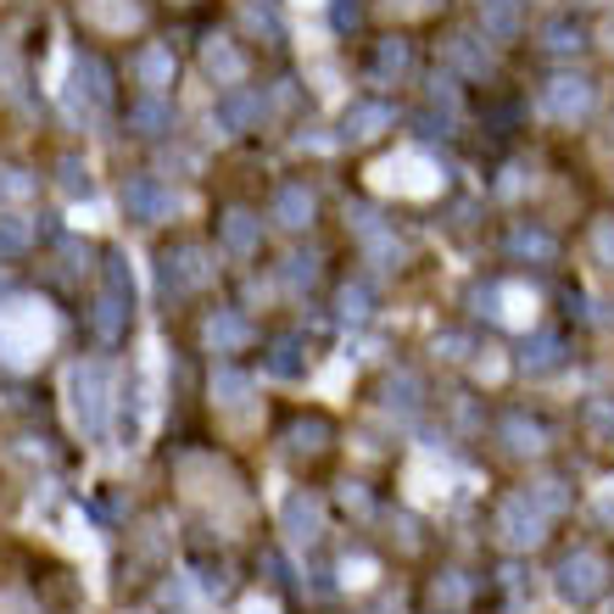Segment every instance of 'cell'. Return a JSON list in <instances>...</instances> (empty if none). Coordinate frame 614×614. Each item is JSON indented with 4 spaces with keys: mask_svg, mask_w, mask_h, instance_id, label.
I'll list each match as a JSON object with an SVG mask.
<instances>
[{
    "mask_svg": "<svg viewBox=\"0 0 614 614\" xmlns=\"http://www.w3.org/2000/svg\"><path fill=\"white\" fill-rule=\"evenodd\" d=\"M67 391H73V419L84 424V435H107V419H112V375H107V364H78L67 375Z\"/></svg>",
    "mask_w": 614,
    "mask_h": 614,
    "instance_id": "obj_1",
    "label": "cell"
},
{
    "mask_svg": "<svg viewBox=\"0 0 614 614\" xmlns=\"http://www.w3.org/2000/svg\"><path fill=\"white\" fill-rule=\"evenodd\" d=\"M51 341V313L29 308V302H12L0 313V358L7 364H34Z\"/></svg>",
    "mask_w": 614,
    "mask_h": 614,
    "instance_id": "obj_2",
    "label": "cell"
},
{
    "mask_svg": "<svg viewBox=\"0 0 614 614\" xmlns=\"http://www.w3.org/2000/svg\"><path fill=\"white\" fill-rule=\"evenodd\" d=\"M492 531H497V542L503 548H514V553H531L542 537H548V514L525 497V492H508L497 508H492Z\"/></svg>",
    "mask_w": 614,
    "mask_h": 614,
    "instance_id": "obj_3",
    "label": "cell"
},
{
    "mask_svg": "<svg viewBox=\"0 0 614 614\" xmlns=\"http://www.w3.org/2000/svg\"><path fill=\"white\" fill-rule=\"evenodd\" d=\"M553 586H559V597H564V603H575V608L597 603V597H603V586H608V564H603V553H592V548L564 553V559H559V570H553Z\"/></svg>",
    "mask_w": 614,
    "mask_h": 614,
    "instance_id": "obj_4",
    "label": "cell"
},
{
    "mask_svg": "<svg viewBox=\"0 0 614 614\" xmlns=\"http://www.w3.org/2000/svg\"><path fill=\"white\" fill-rule=\"evenodd\" d=\"M375 185L397 191V196H435L442 191V173H435V162L419 157V151H397V157H386L375 168Z\"/></svg>",
    "mask_w": 614,
    "mask_h": 614,
    "instance_id": "obj_5",
    "label": "cell"
},
{
    "mask_svg": "<svg viewBox=\"0 0 614 614\" xmlns=\"http://www.w3.org/2000/svg\"><path fill=\"white\" fill-rule=\"evenodd\" d=\"M157 274H162V291L185 297V291L213 286V257H207V246H196V240H185V246H168V251L157 257Z\"/></svg>",
    "mask_w": 614,
    "mask_h": 614,
    "instance_id": "obj_6",
    "label": "cell"
},
{
    "mask_svg": "<svg viewBox=\"0 0 614 614\" xmlns=\"http://www.w3.org/2000/svg\"><path fill=\"white\" fill-rule=\"evenodd\" d=\"M592 107H597V84L586 73H559L542 84V112L553 123H581Z\"/></svg>",
    "mask_w": 614,
    "mask_h": 614,
    "instance_id": "obj_7",
    "label": "cell"
},
{
    "mask_svg": "<svg viewBox=\"0 0 614 614\" xmlns=\"http://www.w3.org/2000/svg\"><path fill=\"white\" fill-rule=\"evenodd\" d=\"M123 207H129V218H134V224H162L180 202H173V191H168L162 180H146V173H140V180H129V185H123Z\"/></svg>",
    "mask_w": 614,
    "mask_h": 614,
    "instance_id": "obj_8",
    "label": "cell"
},
{
    "mask_svg": "<svg viewBox=\"0 0 614 614\" xmlns=\"http://www.w3.org/2000/svg\"><path fill=\"white\" fill-rule=\"evenodd\" d=\"M107 112L112 107V73L96 62V56H78V67H73V112Z\"/></svg>",
    "mask_w": 614,
    "mask_h": 614,
    "instance_id": "obj_9",
    "label": "cell"
},
{
    "mask_svg": "<svg viewBox=\"0 0 614 614\" xmlns=\"http://www.w3.org/2000/svg\"><path fill=\"white\" fill-rule=\"evenodd\" d=\"M497 442L514 453V459H537L548 448V424L531 419V413H503L497 419Z\"/></svg>",
    "mask_w": 614,
    "mask_h": 614,
    "instance_id": "obj_10",
    "label": "cell"
},
{
    "mask_svg": "<svg viewBox=\"0 0 614 614\" xmlns=\"http://www.w3.org/2000/svg\"><path fill=\"white\" fill-rule=\"evenodd\" d=\"M391 129V107L386 101H353L341 112V140L346 146H369V140H380Z\"/></svg>",
    "mask_w": 614,
    "mask_h": 614,
    "instance_id": "obj_11",
    "label": "cell"
},
{
    "mask_svg": "<svg viewBox=\"0 0 614 614\" xmlns=\"http://www.w3.org/2000/svg\"><path fill=\"white\" fill-rule=\"evenodd\" d=\"M280 525H286V537L291 542H319V531H324V508H319V497H308V492H291L286 503H280Z\"/></svg>",
    "mask_w": 614,
    "mask_h": 614,
    "instance_id": "obj_12",
    "label": "cell"
},
{
    "mask_svg": "<svg viewBox=\"0 0 614 614\" xmlns=\"http://www.w3.org/2000/svg\"><path fill=\"white\" fill-rule=\"evenodd\" d=\"M213 118H218V129H224V134H246V129L262 118V96H257V90H240V84H235V90H224V96H218Z\"/></svg>",
    "mask_w": 614,
    "mask_h": 614,
    "instance_id": "obj_13",
    "label": "cell"
},
{
    "mask_svg": "<svg viewBox=\"0 0 614 614\" xmlns=\"http://www.w3.org/2000/svg\"><path fill=\"white\" fill-rule=\"evenodd\" d=\"M313 213H319V202H313V191H308V185H280V191H274L269 218H274L280 229H308V224H313Z\"/></svg>",
    "mask_w": 614,
    "mask_h": 614,
    "instance_id": "obj_14",
    "label": "cell"
},
{
    "mask_svg": "<svg viewBox=\"0 0 614 614\" xmlns=\"http://www.w3.org/2000/svg\"><path fill=\"white\" fill-rule=\"evenodd\" d=\"M257 235H262V218L246 213V207H229V213L218 218V240H224V251H235V257H251V251H257Z\"/></svg>",
    "mask_w": 614,
    "mask_h": 614,
    "instance_id": "obj_15",
    "label": "cell"
},
{
    "mask_svg": "<svg viewBox=\"0 0 614 614\" xmlns=\"http://www.w3.org/2000/svg\"><path fill=\"white\" fill-rule=\"evenodd\" d=\"M202 67H207V78H218V84H235L246 78V51L240 45H229V40H207L202 45Z\"/></svg>",
    "mask_w": 614,
    "mask_h": 614,
    "instance_id": "obj_16",
    "label": "cell"
},
{
    "mask_svg": "<svg viewBox=\"0 0 614 614\" xmlns=\"http://www.w3.org/2000/svg\"><path fill=\"white\" fill-rule=\"evenodd\" d=\"M246 341H251V319H246V313L218 308V313L207 319V346H213V353H240Z\"/></svg>",
    "mask_w": 614,
    "mask_h": 614,
    "instance_id": "obj_17",
    "label": "cell"
},
{
    "mask_svg": "<svg viewBox=\"0 0 614 614\" xmlns=\"http://www.w3.org/2000/svg\"><path fill=\"white\" fill-rule=\"evenodd\" d=\"M508 251H514L519 262H553V257H559V240H553L542 224H514V229H508Z\"/></svg>",
    "mask_w": 614,
    "mask_h": 614,
    "instance_id": "obj_18",
    "label": "cell"
},
{
    "mask_svg": "<svg viewBox=\"0 0 614 614\" xmlns=\"http://www.w3.org/2000/svg\"><path fill=\"white\" fill-rule=\"evenodd\" d=\"M408 492H413L419 503L448 497V464H435V453H413V464H408Z\"/></svg>",
    "mask_w": 614,
    "mask_h": 614,
    "instance_id": "obj_19",
    "label": "cell"
},
{
    "mask_svg": "<svg viewBox=\"0 0 614 614\" xmlns=\"http://www.w3.org/2000/svg\"><path fill=\"white\" fill-rule=\"evenodd\" d=\"M129 308H134V297H118V291H101V302H96V313H90V324H96V335L112 346V341H123V330H129Z\"/></svg>",
    "mask_w": 614,
    "mask_h": 614,
    "instance_id": "obj_20",
    "label": "cell"
},
{
    "mask_svg": "<svg viewBox=\"0 0 614 614\" xmlns=\"http://www.w3.org/2000/svg\"><path fill=\"white\" fill-rule=\"evenodd\" d=\"M251 375H240V369H218L213 375V397H218V408L224 413H235V419H246L251 413Z\"/></svg>",
    "mask_w": 614,
    "mask_h": 614,
    "instance_id": "obj_21",
    "label": "cell"
},
{
    "mask_svg": "<svg viewBox=\"0 0 614 614\" xmlns=\"http://www.w3.org/2000/svg\"><path fill=\"white\" fill-rule=\"evenodd\" d=\"M134 78L157 96L162 84H173V51H168V45H157V40H151V45H140V51H134Z\"/></svg>",
    "mask_w": 614,
    "mask_h": 614,
    "instance_id": "obj_22",
    "label": "cell"
},
{
    "mask_svg": "<svg viewBox=\"0 0 614 614\" xmlns=\"http://www.w3.org/2000/svg\"><path fill=\"white\" fill-rule=\"evenodd\" d=\"M519 23H525V7H519V0H481V29H486L492 40H514Z\"/></svg>",
    "mask_w": 614,
    "mask_h": 614,
    "instance_id": "obj_23",
    "label": "cell"
},
{
    "mask_svg": "<svg viewBox=\"0 0 614 614\" xmlns=\"http://www.w3.org/2000/svg\"><path fill=\"white\" fill-rule=\"evenodd\" d=\"M519 364L531 369V375H548V369H559V364H564V341H559L553 330L531 335V341H525V353H519Z\"/></svg>",
    "mask_w": 614,
    "mask_h": 614,
    "instance_id": "obj_24",
    "label": "cell"
},
{
    "mask_svg": "<svg viewBox=\"0 0 614 614\" xmlns=\"http://www.w3.org/2000/svg\"><path fill=\"white\" fill-rule=\"evenodd\" d=\"M581 430L592 435L597 448H614V397H586V408H581Z\"/></svg>",
    "mask_w": 614,
    "mask_h": 614,
    "instance_id": "obj_25",
    "label": "cell"
},
{
    "mask_svg": "<svg viewBox=\"0 0 614 614\" xmlns=\"http://www.w3.org/2000/svg\"><path fill=\"white\" fill-rule=\"evenodd\" d=\"M497 319H503V324H519V330H531V319H537V297H531V291H519V286H497Z\"/></svg>",
    "mask_w": 614,
    "mask_h": 614,
    "instance_id": "obj_26",
    "label": "cell"
},
{
    "mask_svg": "<svg viewBox=\"0 0 614 614\" xmlns=\"http://www.w3.org/2000/svg\"><path fill=\"white\" fill-rule=\"evenodd\" d=\"M581 45H586V29H581V23H570V18L542 23V51H548V56H575Z\"/></svg>",
    "mask_w": 614,
    "mask_h": 614,
    "instance_id": "obj_27",
    "label": "cell"
},
{
    "mask_svg": "<svg viewBox=\"0 0 614 614\" xmlns=\"http://www.w3.org/2000/svg\"><path fill=\"white\" fill-rule=\"evenodd\" d=\"M408 67H413V45H408V40H397V34H391V40H380V51H375V78H380V84H391V78H402Z\"/></svg>",
    "mask_w": 614,
    "mask_h": 614,
    "instance_id": "obj_28",
    "label": "cell"
},
{
    "mask_svg": "<svg viewBox=\"0 0 614 614\" xmlns=\"http://www.w3.org/2000/svg\"><path fill=\"white\" fill-rule=\"evenodd\" d=\"M448 62L464 67V73H475V78L492 67V56H486V45H481L475 34H453V40H448Z\"/></svg>",
    "mask_w": 614,
    "mask_h": 614,
    "instance_id": "obj_29",
    "label": "cell"
},
{
    "mask_svg": "<svg viewBox=\"0 0 614 614\" xmlns=\"http://www.w3.org/2000/svg\"><path fill=\"white\" fill-rule=\"evenodd\" d=\"M129 123H134V134H146V140H157V134H168L173 129V112L157 101V96H146V101H134V112H129Z\"/></svg>",
    "mask_w": 614,
    "mask_h": 614,
    "instance_id": "obj_30",
    "label": "cell"
},
{
    "mask_svg": "<svg viewBox=\"0 0 614 614\" xmlns=\"http://www.w3.org/2000/svg\"><path fill=\"white\" fill-rule=\"evenodd\" d=\"M386 408H391V413H413V408H419V380H413L408 369L386 375Z\"/></svg>",
    "mask_w": 614,
    "mask_h": 614,
    "instance_id": "obj_31",
    "label": "cell"
},
{
    "mask_svg": "<svg viewBox=\"0 0 614 614\" xmlns=\"http://www.w3.org/2000/svg\"><path fill=\"white\" fill-rule=\"evenodd\" d=\"M525 497H531V503H537L548 519L570 508V492H564V481H553V475H548V481H531V486H525Z\"/></svg>",
    "mask_w": 614,
    "mask_h": 614,
    "instance_id": "obj_32",
    "label": "cell"
},
{
    "mask_svg": "<svg viewBox=\"0 0 614 614\" xmlns=\"http://www.w3.org/2000/svg\"><path fill=\"white\" fill-rule=\"evenodd\" d=\"M430 597H435V608H464V603H470V581H464L459 570H448V575H435Z\"/></svg>",
    "mask_w": 614,
    "mask_h": 614,
    "instance_id": "obj_33",
    "label": "cell"
},
{
    "mask_svg": "<svg viewBox=\"0 0 614 614\" xmlns=\"http://www.w3.org/2000/svg\"><path fill=\"white\" fill-rule=\"evenodd\" d=\"M586 246H592V262H597V269L614 274V218H597L592 235H586Z\"/></svg>",
    "mask_w": 614,
    "mask_h": 614,
    "instance_id": "obj_34",
    "label": "cell"
},
{
    "mask_svg": "<svg viewBox=\"0 0 614 614\" xmlns=\"http://www.w3.org/2000/svg\"><path fill=\"white\" fill-rule=\"evenodd\" d=\"M29 240H34L29 218H0V257H23Z\"/></svg>",
    "mask_w": 614,
    "mask_h": 614,
    "instance_id": "obj_35",
    "label": "cell"
},
{
    "mask_svg": "<svg viewBox=\"0 0 614 614\" xmlns=\"http://www.w3.org/2000/svg\"><path fill=\"white\" fill-rule=\"evenodd\" d=\"M34 196V173L29 168H0V202H29Z\"/></svg>",
    "mask_w": 614,
    "mask_h": 614,
    "instance_id": "obj_36",
    "label": "cell"
},
{
    "mask_svg": "<svg viewBox=\"0 0 614 614\" xmlns=\"http://www.w3.org/2000/svg\"><path fill=\"white\" fill-rule=\"evenodd\" d=\"M240 23H246L251 34H269V40H286V29H280V18H274L269 7H257V0H246V7H240Z\"/></svg>",
    "mask_w": 614,
    "mask_h": 614,
    "instance_id": "obj_37",
    "label": "cell"
},
{
    "mask_svg": "<svg viewBox=\"0 0 614 614\" xmlns=\"http://www.w3.org/2000/svg\"><path fill=\"white\" fill-rule=\"evenodd\" d=\"M341 319L346 324H364L369 319V286H346L341 291Z\"/></svg>",
    "mask_w": 614,
    "mask_h": 614,
    "instance_id": "obj_38",
    "label": "cell"
},
{
    "mask_svg": "<svg viewBox=\"0 0 614 614\" xmlns=\"http://www.w3.org/2000/svg\"><path fill=\"white\" fill-rule=\"evenodd\" d=\"M324 435H330V430H324V419L297 424V430H291V453H319V448H324Z\"/></svg>",
    "mask_w": 614,
    "mask_h": 614,
    "instance_id": "obj_39",
    "label": "cell"
},
{
    "mask_svg": "<svg viewBox=\"0 0 614 614\" xmlns=\"http://www.w3.org/2000/svg\"><path fill=\"white\" fill-rule=\"evenodd\" d=\"M62 191L67 196H90V168H84L78 157H62Z\"/></svg>",
    "mask_w": 614,
    "mask_h": 614,
    "instance_id": "obj_40",
    "label": "cell"
},
{
    "mask_svg": "<svg viewBox=\"0 0 614 614\" xmlns=\"http://www.w3.org/2000/svg\"><path fill=\"white\" fill-rule=\"evenodd\" d=\"M107 291H118V297H134V280H129V257H123V251H112V257H107Z\"/></svg>",
    "mask_w": 614,
    "mask_h": 614,
    "instance_id": "obj_41",
    "label": "cell"
},
{
    "mask_svg": "<svg viewBox=\"0 0 614 614\" xmlns=\"http://www.w3.org/2000/svg\"><path fill=\"white\" fill-rule=\"evenodd\" d=\"M96 18L123 29V23H134V0H96Z\"/></svg>",
    "mask_w": 614,
    "mask_h": 614,
    "instance_id": "obj_42",
    "label": "cell"
},
{
    "mask_svg": "<svg viewBox=\"0 0 614 614\" xmlns=\"http://www.w3.org/2000/svg\"><path fill=\"white\" fill-rule=\"evenodd\" d=\"M313 274H319V262H313V257H302V251H297V257H286V286H297V291H302V286H313Z\"/></svg>",
    "mask_w": 614,
    "mask_h": 614,
    "instance_id": "obj_43",
    "label": "cell"
},
{
    "mask_svg": "<svg viewBox=\"0 0 614 614\" xmlns=\"http://www.w3.org/2000/svg\"><path fill=\"white\" fill-rule=\"evenodd\" d=\"M435 358H448V364L470 358V341H464L459 330H448V335H435Z\"/></svg>",
    "mask_w": 614,
    "mask_h": 614,
    "instance_id": "obj_44",
    "label": "cell"
},
{
    "mask_svg": "<svg viewBox=\"0 0 614 614\" xmlns=\"http://www.w3.org/2000/svg\"><path fill=\"white\" fill-rule=\"evenodd\" d=\"M341 575H346V586H369L375 581V559H346Z\"/></svg>",
    "mask_w": 614,
    "mask_h": 614,
    "instance_id": "obj_45",
    "label": "cell"
},
{
    "mask_svg": "<svg viewBox=\"0 0 614 614\" xmlns=\"http://www.w3.org/2000/svg\"><path fill=\"white\" fill-rule=\"evenodd\" d=\"M503 369H508V364H503V353H492V346L475 358V375H481V380H503Z\"/></svg>",
    "mask_w": 614,
    "mask_h": 614,
    "instance_id": "obj_46",
    "label": "cell"
},
{
    "mask_svg": "<svg viewBox=\"0 0 614 614\" xmlns=\"http://www.w3.org/2000/svg\"><path fill=\"white\" fill-rule=\"evenodd\" d=\"M274 369H280V375H297V341H291V335L274 346Z\"/></svg>",
    "mask_w": 614,
    "mask_h": 614,
    "instance_id": "obj_47",
    "label": "cell"
},
{
    "mask_svg": "<svg viewBox=\"0 0 614 614\" xmlns=\"http://www.w3.org/2000/svg\"><path fill=\"white\" fill-rule=\"evenodd\" d=\"M597 519H603V525H614V486H603V492H597Z\"/></svg>",
    "mask_w": 614,
    "mask_h": 614,
    "instance_id": "obj_48",
    "label": "cell"
},
{
    "mask_svg": "<svg viewBox=\"0 0 614 614\" xmlns=\"http://www.w3.org/2000/svg\"><path fill=\"white\" fill-rule=\"evenodd\" d=\"M341 497H346V508H358V514H369V492H364V486H346Z\"/></svg>",
    "mask_w": 614,
    "mask_h": 614,
    "instance_id": "obj_49",
    "label": "cell"
},
{
    "mask_svg": "<svg viewBox=\"0 0 614 614\" xmlns=\"http://www.w3.org/2000/svg\"><path fill=\"white\" fill-rule=\"evenodd\" d=\"M240 614H280V608H274V597H246Z\"/></svg>",
    "mask_w": 614,
    "mask_h": 614,
    "instance_id": "obj_50",
    "label": "cell"
},
{
    "mask_svg": "<svg viewBox=\"0 0 614 614\" xmlns=\"http://www.w3.org/2000/svg\"><path fill=\"white\" fill-rule=\"evenodd\" d=\"M603 40H608V51H614V18H608V29H603Z\"/></svg>",
    "mask_w": 614,
    "mask_h": 614,
    "instance_id": "obj_51",
    "label": "cell"
},
{
    "mask_svg": "<svg viewBox=\"0 0 614 614\" xmlns=\"http://www.w3.org/2000/svg\"><path fill=\"white\" fill-rule=\"evenodd\" d=\"M369 614H397V608H391V603H380V608H369Z\"/></svg>",
    "mask_w": 614,
    "mask_h": 614,
    "instance_id": "obj_52",
    "label": "cell"
}]
</instances>
